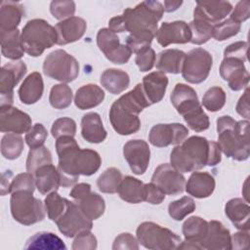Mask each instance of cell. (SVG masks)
I'll return each mask as SVG.
<instances>
[{
	"instance_id": "cell-1",
	"label": "cell",
	"mask_w": 250,
	"mask_h": 250,
	"mask_svg": "<svg viewBox=\"0 0 250 250\" xmlns=\"http://www.w3.org/2000/svg\"><path fill=\"white\" fill-rule=\"evenodd\" d=\"M59 156L58 171L61 186L68 188L76 184L80 175L91 176L101 167L100 154L93 149H81L71 136H62L56 141Z\"/></svg>"
},
{
	"instance_id": "cell-2",
	"label": "cell",
	"mask_w": 250,
	"mask_h": 250,
	"mask_svg": "<svg viewBox=\"0 0 250 250\" xmlns=\"http://www.w3.org/2000/svg\"><path fill=\"white\" fill-rule=\"evenodd\" d=\"M218 145L227 157L244 161L249 157V121H235L229 115L217 119Z\"/></svg>"
},
{
	"instance_id": "cell-3",
	"label": "cell",
	"mask_w": 250,
	"mask_h": 250,
	"mask_svg": "<svg viewBox=\"0 0 250 250\" xmlns=\"http://www.w3.org/2000/svg\"><path fill=\"white\" fill-rule=\"evenodd\" d=\"M163 5L158 1H143L135 8H127L121 15L125 31L151 42L157 32V23L163 16Z\"/></svg>"
},
{
	"instance_id": "cell-4",
	"label": "cell",
	"mask_w": 250,
	"mask_h": 250,
	"mask_svg": "<svg viewBox=\"0 0 250 250\" xmlns=\"http://www.w3.org/2000/svg\"><path fill=\"white\" fill-rule=\"evenodd\" d=\"M210 141L192 136L175 146L170 154L171 165L180 173L194 172L208 164Z\"/></svg>"
},
{
	"instance_id": "cell-5",
	"label": "cell",
	"mask_w": 250,
	"mask_h": 250,
	"mask_svg": "<svg viewBox=\"0 0 250 250\" xmlns=\"http://www.w3.org/2000/svg\"><path fill=\"white\" fill-rule=\"evenodd\" d=\"M21 44L25 53L38 57L46 49L57 44L58 36L54 26L41 19L28 21L21 30Z\"/></svg>"
},
{
	"instance_id": "cell-6",
	"label": "cell",
	"mask_w": 250,
	"mask_h": 250,
	"mask_svg": "<svg viewBox=\"0 0 250 250\" xmlns=\"http://www.w3.org/2000/svg\"><path fill=\"white\" fill-rule=\"evenodd\" d=\"M11 214L20 224L30 226L41 222L46 216V207L43 202L33 196V192L19 190L11 193Z\"/></svg>"
},
{
	"instance_id": "cell-7",
	"label": "cell",
	"mask_w": 250,
	"mask_h": 250,
	"mask_svg": "<svg viewBox=\"0 0 250 250\" xmlns=\"http://www.w3.org/2000/svg\"><path fill=\"white\" fill-rule=\"evenodd\" d=\"M136 234L139 243L147 249L173 250L178 249L182 242L181 237L171 229L152 222L142 223Z\"/></svg>"
},
{
	"instance_id": "cell-8",
	"label": "cell",
	"mask_w": 250,
	"mask_h": 250,
	"mask_svg": "<svg viewBox=\"0 0 250 250\" xmlns=\"http://www.w3.org/2000/svg\"><path fill=\"white\" fill-rule=\"evenodd\" d=\"M43 72L53 79L68 83L78 76L79 63L74 57L59 49L47 55L43 62Z\"/></svg>"
},
{
	"instance_id": "cell-9",
	"label": "cell",
	"mask_w": 250,
	"mask_h": 250,
	"mask_svg": "<svg viewBox=\"0 0 250 250\" xmlns=\"http://www.w3.org/2000/svg\"><path fill=\"white\" fill-rule=\"evenodd\" d=\"M212 65V55L203 48H195L186 54L181 72L188 83L199 84L206 80Z\"/></svg>"
},
{
	"instance_id": "cell-10",
	"label": "cell",
	"mask_w": 250,
	"mask_h": 250,
	"mask_svg": "<svg viewBox=\"0 0 250 250\" xmlns=\"http://www.w3.org/2000/svg\"><path fill=\"white\" fill-rule=\"evenodd\" d=\"M69 194L88 219L97 220L104 214L105 209L104 200L98 193L91 191L89 184L80 183L75 185Z\"/></svg>"
},
{
	"instance_id": "cell-11",
	"label": "cell",
	"mask_w": 250,
	"mask_h": 250,
	"mask_svg": "<svg viewBox=\"0 0 250 250\" xmlns=\"http://www.w3.org/2000/svg\"><path fill=\"white\" fill-rule=\"evenodd\" d=\"M59 230L66 237H75L82 231L91 230L92 220L88 219L80 210L76 202L69 201L66 210L56 222Z\"/></svg>"
},
{
	"instance_id": "cell-12",
	"label": "cell",
	"mask_w": 250,
	"mask_h": 250,
	"mask_svg": "<svg viewBox=\"0 0 250 250\" xmlns=\"http://www.w3.org/2000/svg\"><path fill=\"white\" fill-rule=\"evenodd\" d=\"M26 65L22 61L8 62L1 68L0 102L1 106L12 105L14 102V87L26 73Z\"/></svg>"
},
{
	"instance_id": "cell-13",
	"label": "cell",
	"mask_w": 250,
	"mask_h": 250,
	"mask_svg": "<svg viewBox=\"0 0 250 250\" xmlns=\"http://www.w3.org/2000/svg\"><path fill=\"white\" fill-rule=\"evenodd\" d=\"M109 120L116 133L127 136L138 132L141 128L139 113L116 100L109 109Z\"/></svg>"
},
{
	"instance_id": "cell-14",
	"label": "cell",
	"mask_w": 250,
	"mask_h": 250,
	"mask_svg": "<svg viewBox=\"0 0 250 250\" xmlns=\"http://www.w3.org/2000/svg\"><path fill=\"white\" fill-rule=\"evenodd\" d=\"M151 183L157 186L165 194L177 195L186 188V179L171 164H160L153 172Z\"/></svg>"
},
{
	"instance_id": "cell-15",
	"label": "cell",
	"mask_w": 250,
	"mask_h": 250,
	"mask_svg": "<svg viewBox=\"0 0 250 250\" xmlns=\"http://www.w3.org/2000/svg\"><path fill=\"white\" fill-rule=\"evenodd\" d=\"M188 136V130L180 123L157 124L149 132V143L157 147H164L170 145H180Z\"/></svg>"
},
{
	"instance_id": "cell-16",
	"label": "cell",
	"mask_w": 250,
	"mask_h": 250,
	"mask_svg": "<svg viewBox=\"0 0 250 250\" xmlns=\"http://www.w3.org/2000/svg\"><path fill=\"white\" fill-rule=\"evenodd\" d=\"M123 155L130 169L136 175H143L149 163L150 149L146 142L143 140H131L124 145Z\"/></svg>"
},
{
	"instance_id": "cell-17",
	"label": "cell",
	"mask_w": 250,
	"mask_h": 250,
	"mask_svg": "<svg viewBox=\"0 0 250 250\" xmlns=\"http://www.w3.org/2000/svg\"><path fill=\"white\" fill-rule=\"evenodd\" d=\"M220 75L228 81L232 91H240L246 88L249 83V72L244 62L234 58H224L220 65Z\"/></svg>"
},
{
	"instance_id": "cell-18",
	"label": "cell",
	"mask_w": 250,
	"mask_h": 250,
	"mask_svg": "<svg viewBox=\"0 0 250 250\" xmlns=\"http://www.w3.org/2000/svg\"><path fill=\"white\" fill-rule=\"evenodd\" d=\"M31 128L30 116L12 105L0 106V131L2 133L22 134Z\"/></svg>"
},
{
	"instance_id": "cell-19",
	"label": "cell",
	"mask_w": 250,
	"mask_h": 250,
	"mask_svg": "<svg viewBox=\"0 0 250 250\" xmlns=\"http://www.w3.org/2000/svg\"><path fill=\"white\" fill-rule=\"evenodd\" d=\"M156 40L162 47L170 44H185L190 42L191 32L184 21L163 22L156 32Z\"/></svg>"
},
{
	"instance_id": "cell-20",
	"label": "cell",
	"mask_w": 250,
	"mask_h": 250,
	"mask_svg": "<svg viewBox=\"0 0 250 250\" xmlns=\"http://www.w3.org/2000/svg\"><path fill=\"white\" fill-rule=\"evenodd\" d=\"M87 22L79 17H71L58 22L55 26L57 31V44L66 45L79 40L85 33Z\"/></svg>"
},
{
	"instance_id": "cell-21",
	"label": "cell",
	"mask_w": 250,
	"mask_h": 250,
	"mask_svg": "<svg viewBox=\"0 0 250 250\" xmlns=\"http://www.w3.org/2000/svg\"><path fill=\"white\" fill-rule=\"evenodd\" d=\"M202 247L207 250H230L231 236L229 229L219 221L208 222V231Z\"/></svg>"
},
{
	"instance_id": "cell-22",
	"label": "cell",
	"mask_w": 250,
	"mask_h": 250,
	"mask_svg": "<svg viewBox=\"0 0 250 250\" xmlns=\"http://www.w3.org/2000/svg\"><path fill=\"white\" fill-rule=\"evenodd\" d=\"M232 10L229 2H197L193 11V17L202 19L211 24H216L224 20Z\"/></svg>"
},
{
	"instance_id": "cell-23",
	"label": "cell",
	"mask_w": 250,
	"mask_h": 250,
	"mask_svg": "<svg viewBox=\"0 0 250 250\" xmlns=\"http://www.w3.org/2000/svg\"><path fill=\"white\" fill-rule=\"evenodd\" d=\"M143 90L150 104L159 103L166 92L168 77L161 71H153L143 78Z\"/></svg>"
},
{
	"instance_id": "cell-24",
	"label": "cell",
	"mask_w": 250,
	"mask_h": 250,
	"mask_svg": "<svg viewBox=\"0 0 250 250\" xmlns=\"http://www.w3.org/2000/svg\"><path fill=\"white\" fill-rule=\"evenodd\" d=\"M215 179L207 172L194 171L186 184V191L196 198H206L215 189Z\"/></svg>"
},
{
	"instance_id": "cell-25",
	"label": "cell",
	"mask_w": 250,
	"mask_h": 250,
	"mask_svg": "<svg viewBox=\"0 0 250 250\" xmlns=\"http://www.w3.org/2000/svg\"><path fill=\"white\" fill-rule=\"evenodd\" d=\"M81 135L84 140L92 144H100L106 138L102 118L97 112H88L81 119Z\"/></svg>"
},
{
	"instance_id": "cell-26",
	"label": "cell",
	"mask_w": 250,
	"mask_h": 250,
	"mask_svg": "<svg viewBox=\"0 0 250 250\" xmlns=\"http://www.w3.org/2000/svg\"><path fill=\"white\" fill-rule=\"evenodd\" d=\"M225 213L232 225L239 230H249L250 207L242 198H232L225 206Z\"/></svg>"
},
{
	"instance_id": "cell-27",
	"label": "cell",
	"mask_w": 250,
	"mask_h": 250,
	"mask_svg": "<svg viewBox=\"0 0 250 250\" xmlns=\"http://www.w3.org/2000/svg\"><path fill=\"white\" fill-rule=\"evenodd\" d=\"M44 91L42 76L39 72L30 73L21 83L19 89V98L25 104H33L38 102Z\"/></svg>"
},
{
	"instance_id": "cell-28",
	"label": "cell",
	"mask_w": 250,
	"mask_h": 250,
	"mask_svg": "<svg viewBox=\"0 0 250 250\" xmlns=\"http://www.w3.org/2000/svg\"><path fill=\"white\" fill-rule=\"evenodd\" d=\"M33 175L36 188L41 194H49L50 192L57 191L61 186L58 168L53 163L39 167Z\"/></svg>"
},
{
	"instance_id": "cell-29",
	"label": "cell",
	"mask_w": 250,
	"mask_h": 250,
	"mask_svg": "<svg viewBox=\"0 0 250 250\" xmlns=\"http://www.w3.org/2000/svg\"><path fill=\"white\" fill-rule=\"evenodd\" d=\"M186 54L178 49H167L157 55L155 61L156 68L165 73L178 74L182 71Z\"/></svg>"
},
{
	"instance_id": "cell-30",
	"label": "cell",
	"mask_w": 250,
	"mask_h": 250,
	"mask_svg": "<svg viewBox=\"0 0 250 250\" xmlns=\"http://www.w3.org/2000/svg\"><path fill=\"white\" fill-rule=\"evenodd\" d=\"M104 99V90L96 84H87L80 87L75 94L74 103L79 109L93 108L103 103Z\"/></svg>"
},
{
	"instance_id": "cell-31",
	"label": "cell",
	"mask_w": 250,
	"mask_h": 250,
	"mask_svg": "<svg viewBox=\"0 0 250 250\" xmlns=\"http://www.w3.org/2000/svg\"><path fill=\"white\" fill-rule=\"evenodd\" d=\"M21 34L18 28L0 32L1 53L5 58L17 61L23 57L24 50L21 44Z\"/></svg>"
},
{
	"instance_id": "cell-32",
	"label": "cell",
	"mask_w": 250,
	"mask_h": 250,
	"mask_svg": "<svg viewBox=\"0 0 250 250\" xmlns=\"http://www.w3.org/2000/svg\"><path fill=\"white\" fill-rule=\"evenodd\" d=\"M208 231V222L204 219L192 216L183 224V234L185 240L196 244L200 249H203L202 243Z\"/></svg>"
},
{
	"instance_id": "cell-33",
	"label": "cell",
	"mask_w": 250,
	"mask_h": 250,
	"mask_svg": "<svg viewBox=\"0 0 250 250\" xmlns=\"http://www.w3.org/2000/svg\"><path fill=\"white\" fill-rule=\"evenodd\" d=\"M23 14L22 6L14 1H3L0 6V32L17 29Z\"/></svg>"
},
{
	"instance_id": "cell-34",
	"label": "cell",
	"mask_w": 250,
	"mask_h": 250,
	"mask_svg": "<svg viewBox=\"0 0 250 250\" xmlns=\"http://www.w3.org/2000/svg\"><path fill=\"white\" fill-rule=\"evenodd\" d=\"M100 81L105 90L113 95H117L128 88L130 77L127 72L121 69L108 68L102 73Z\"/></svg>"
},
{
	"instance_id": "cell-35",
	"label": "cell",
	"mask_w": 250,
	"mask_h": 250,
	"mask_svg": "<svg viewBox=\"0 0 250 250\" xmlns=\"http://www.w3.org/2000/svg\"><path fill=\"white\" fill-rule=\"evenodd\" d=\"M117 192L120 198L128 203L137 204L145 201V184L131 176L122 179Z\"/></svg>"
},
{
	"instance_id": "cell-36",
	"label": "cell",
	"mask_w": 250,
	"mask_h": 250,
	"mask_svg": "<svg viewBox=\"0 0 250 250\" xmlns=\"http://www.w3.org/2000/svg\"><path fill=\"white\" fill-rule=\"evenodd\" d=\"M26 249H48V250H62L66 249L63 241L55 233L41 231L31 236L24 246Z\"/></svg>"
},
{
	"instance_id": "cell-37",
	"label": "cell",
	"mask_w": 250,
	"mask_h": 250,
	"mask_svg": "<svg viewBox=\"0 0 250 250\" xmlns=\"http://www.w3.org/2000/svg\"><path fill=\"white\" fill-rule=\"evenodd\" d=\"M23 150V140L19 134L8 133L1 140V153L9 160L17 159Z\"/></svg>"
},
{
	"instance_id": "cell-38",
	"label": "cell",
	"mask_w": 250,
	"mask_h": 250,
	"mask_svg": "<svg viewBox=\"0 0 250 250\" xmlns=\"http://www.w3.org/2000/svg\"><path fill=\"white\" fill-rule=\"evenodd\" d=\"M123 177L121 172L114 167L107 168L97 180L99 189L104 193H115L118 190Z\"/></svg>"
},
{
	"instance_id": "cell-39",
	"label": "cell",
	"mask_w": 250,
	"mask_h": 250,
	"mask_svg": "<svg viewBox=\"0 0 250 250\" xmlns=\"http://www.w3.org/2000/svg\"><path fill=\"white\" fill-rule=\"evenodd\" d=\"M44 202L48 218L56 223L66 210L69 200L62 197L57 191H53L47 194Z\"/></svg>"
},
{
	"instance_id": "cell-40",
	"label": "cell",
	"mask_w": 250,
	"mask_h": 250,
	"mask_svg": "<svg viewBox=\"0 0 250 250\" xmlns=\"http://www.w3.org/2000/svg\"><path fill=\"white\" fill-rule=\"evenodd\" d=\"M190 32H191V39L190 42L195 45H201L206 43L212 37L213 31V24L209 23L208 21L194 18L188 24Z\"/></svg>"
},
{
	"instance_id": "cell-41",
	"label": "cell",
	"mask_w": 250,
	"mask_h": 250,
	"mask_svg": "<svg viewBox=\"0 0 250 250\" xmlns=\"http://www.w3.org/2000/svg\"><path fill=\"white\" fill-rule=\"evenodd\" d=\"M52 163V154L46 146H41L35 148H30L26 159V171L34 174L39 167Z\"/></svg>"
},
{
	"instance_id": "cell-42",
	"label": "cell",
	"mask_w": 250,
	"mask_h": 250,
	"mask_svg": "<svg viewBox=\"0 0 250 250\" xmlns=\"http://www.w3.org/2000/svg\"><path fill=\"white\" fill-rule=\"evenodd\" d=\"M49 102L54 108L63 109L72 102V90L66 84H57L51 89Z\"/></svg>"
},
{
	"instance_id": "cell-43",
	"label": "cell",
	"mask_w": 250,
	"mask_h": 250,
	"mask_svg": "<svg viewBox=\"0 0 250 250\" xmlns=\"http://www.w3.org/2000/svg\"><path fill=\"white\" fill-rule=\"evenodd\" d=\"M170 100L174 107L178 110L190 102L198 101V97L196 92L190 86L178 83L171 93Z\"/></svg>"
},
{
	"instance_id": "cell-44",
	"label": "cell",
	"mask_w": 250,
	"mask_h": 250,
	"mask_svg": "<svg viewBox=\"0 0 250 250\" xmlns=\"http://www.w3.org/2000/svg\"><path fill=\"white\" fill-rule=\"evenodd\" d=\"M195 202L191 197L183 196L182 198L170 202L168 206V213L175 221H182L188 214L195 210Z\"/></svg>"
},
{
	"instance_id": "cell-45",
	"label": "cell",
	"mask_w": 250,
	"mask_h": 250,
	"mask_svg": "<svg viewBox=\"0 0 250 250\" xmlns=\"http://www.w3.org/2000/svg\"><path fill=\"white\" fill-rule=\"evenodd\" d=\"M225 104L226 93L219 86H214L208 89L202 98L203 106L212 112H216L222 109Z\"/></svg>"
},
{
	"instance_id": "cell-46",
	"label": "cell",
	"mask_w": 250,
	"mask_h": 250,
	"mask_svg": "<svg viewBox=\"0 0 250 250\" xmlns=\"http://www.w3.org/2000/svg\"><path fill=\"white\" fill-rule=\"evenodd\" d=\"M183 118L188 126L195 132L205 131L209 128L210 125L209 117L204 112L201 105L184 114Z\"/></svg>"
},
{
	"instance_id": "cell-47",
	"label": "cell",
	"mask_w": 250,
	"mask_h": 250,
	"mask_svg": "<svg viewBox=\"0 0 250 250\" xmlns=\"http://www.w3.org/2000/svg\"><path fill=\"white\" fill-rule=\"evenodd\" d=\"M97 44L105 58L112 54L119 46V38L116 33L108 28H102L97 34Z\"/></svg>"
},
{
	"instance_id": "cell-48",
	"label": "cell",
	"mask_w": 250,
	"mask_h": 250,
	"mask_svg": "<svg viewBox=\"0 0 250 250\" xmlns=\"http://www.w3.org/2000/svg\"><path fill=\"white\" fill-rule=\"evenodd\" d=\"M240 23L235 22L231 19L225 20L213 25L212 37L217 41L227 40L234 35H236L240 31Z\"/></svg>"
},
{
	"instance_id": "cell-49",
	"label": "cell",
	"mask_w": 250,
	"mask_h": 250,
	"mask_svg": "<svg viewBox=\"0 0 250 250\" xmlns=\"http://www.w3.org/2000/svg\"><path fill=\"white\" fill-rule=\"evenodd\" d=\"M51 133L56 140L62 136L74 137L76 133V123L69 117L59 118L53 123Z\"/></svg>"
},
{
	"instance_id": "cell-50",
	"label": "cell",
	"mask_w": 250,
	"mask_h": 250,
	"mask_svg": "<svg viewBox=\"0 0 250 250\" xmlns=\"http://www.w3.org/2000/svg\"><path fill=\"white\" fill-rule=\"evenodd\" d=\"M36 185H35V178L34 175L31 173H21L18 174L10 183L9 192H15L19 190H27V191H34Z\"/></svg>"
},
{
	"instance_id": "cell-51",
	"label": "cell",
	"mask_w": 250,
	"mask_h": 250,
	"mask_svg": "<svg viewBox=\"0 0 250 250\" xmlns=\"http://www.w3.org/2000/svg\"><path fill=\"white\" fill-rule=\"evenodd\" d=\"M50 11L53 17L57 20H66L73 17L75 12V3L73 1H52L50 4Z\"/></svg>"
},
{
	"instance_id": "cell-52",
	"label": "cell",
	"mask_w": 250,
	"mask_h": 250,
	"mask_svg": "<svg viewBox=\"0 0 250 250\" xmlns=\"http://www.w3.org/2000/svg\"><path fill=\"white\" fill-rule=\"evenodd\" d=\"M47 137L48 132L46 128L42 124L36 123L25 134V142L30 148H35L43 146Z\"/></svg>"
},
{
	"instance_id": "cell-53",
	"label": "cell",
	"mask_w": 250,
	"mask_h": 250,
	"mask_svg": "<svg viewBox=\"0 0 250 250\" xmlns=\"http://www.w3.org/2000/svg\"><path fill=\"white\" fill-rule=\"evenodd\" d=\"M97 246V238L90 230L80 232L75 236L72 242L73 250H94Z\"/></svg>"
},
{
	"instance_id": "cell-54",
	"label": "cell",
	"mask_w": 250,
	"mask_h": 250,
	"mask_svg": "<svg viewBox=\"0 0 250 250\" xmlns=\"http://www.w3.org/2000/svg\"><path fill=\"white\" fill-rule=\"evenodd\" d=\"M155 61H156L155 52L150 47L136 54V58H135L136 64L138 65L139 69L143 72L150 70L153 67Z\"/></svg>"
},
{
	"instance_id": "cell-55",
	"label": "cell",
	"mask_w": 250,
	"mask_h": 250,
	"mask_svg": "<svg viewBox=\"0 0 250 250\" xmlns=\"http://www.w3.org/2000/svg\"><path fill=\"white\" fill-rule=\"evenodd\" d=\"M248 43L245 41H237L229 45L224 51V58H234L242 61L243 62L247 60Z\"/></svg>"
},
{
	"instance_id": "cell-56",
	"label": "cell",
	"mask_w": 250,
	"mask_h": 250,
	"mask_svg": "<svg viewBox=\"0 0 250 250\" xmlns=\"http://www.w3.org/2000/svg\"><path fill=\"white\" fill-rule=\"evenodd\" d=\"M113 250L117 249H130V250H138L139 249V241L129 232L120 233L113 242L112 245Z\"/></svg>"
},
{
	"instance_id": "cell-57",
	"label": "cell",
	"mask_w": 250,
	"mask_h": 250,
	"mask_svg": "<svg viewBox=\"0 0 250 250\" xmlns=\"http://www.w3.org/2000/svg\"><path fill=\"white\" fill-rule=\"evenodd\" d=\"M165 199V193L154 184H145V201L150 204H160Z\"/></svg>"
},
{
	"instance_id": "cell-58",
	"label": "cell",
	"mask_w": 250,
	"mask_h": 250,
	"mask_svg": "<svg viewBox=\"0 0 250 250\" xmlns=\"http://www.w3.org/2000/svg\"><path fill=\"white\" fill-rule=\"evenodd\" d=\"M250 17V2L245 1H239L233 11L230 14V18L235 22L241 23L242 21H245Z\"/></svg>"
},
{
	"instance_id": "cell-59",
	"label": "cell",
	"mask_w": 250,
	"mask_h": 250,
	"mask_svg": "<svg viewBox=\"0 0 250 250\" xmlns=\"http://www.w3.org/2000/svg\"><path fill=\"white\" fill-rule=\"evenodd\" d=\"M131 55H132V52L128 48V46L120 44V46L112 54L106 57V59L113 63L122 64V63H126L130 60Z\"/></svg>"
},
{
	"instance_id": "cell-60",
	"label": "cell",
	"mask_w": 250,
	"mask_h": 250,
	"mask_svg": "<svg viewBox=\"0 0 250 250\" xmlns=\"http://www.w3.org/2000/svg\"><path fill=\"white\" fill-rule=\"evenodd\" d=\"M249 245V231L240 230L231 236V249H246Z\"/></svg>"
},
{
	"instance_id": "cell-61",
	"label": "cell",
	"mask_w": 250,
	"mask_h": 250,
	"mask_svg": "<svg viewBox=\"0 0 250 250\" xmlns=\"http://www.w3.org/2000/svg\"><path fill=\"white\" fill-rule=\"evenodd\" d=\"M236 112L242 116L245 117L246 120L249 119V90L248 86L245 88L244 94L239 98L237 104H236Z\"/></svg>"
},
{
	"instance_id": "cell-62",
	"label": "cell",
	"mask_w": 250,
	"mask_h": 250,
	"mask_svg": "<svg viewBox=\"0 0 250 250\" xmlns=\"http://www.w3.org/2000/svg\"><path fill=\"white\" fill-rule=\"evenodd\" d=\"M221 148L218 143L210 141V151H209V159H208V166H215L221 162Z\"/></svg>"
},
{
	"instance_id": "cell-63",
	"label": "cell",
	"mask_w": 250,
	"mask_h": 250,
	"mask_svg": "<svg viewBox=\"0 0 250 250\" xmlns=\"http://www.w3.org/2000/svg\"><path fill=\"white\" fill-rule=\"evenodd\" d=\"M183 4L182 1H164L163 5V10L165 12H174L178 10V8Z\"/></svg>"
}]
</instances>
